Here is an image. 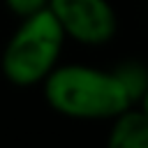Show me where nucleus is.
<instances>
[{
  "label": "nucleus",
  "instance_id": "obj_2",
  "mask_svg": "<svg viewBox=\"0 0 148 148\" xmlns=\"http://www.w3.org/2000/svg\"><path fill=\"white\" fill-rule=\"evenodd\" d=\"M65 32L46 9L21 21L2 51V74L14 86L42 83L56 67L65 46Z\"/></svg>",
  "mask_w": 148,
  "mask_h": 148
},
{
  "label": "nucleus",
  "instance_id": "obj_4",
  "mask_svg": "<svg viewBox=\"0 0 148 148\" xmlns=\"http://www.w3.org/2000/svg\"><path fill=\"white\" fill-rule=\"evenodd\" d=\"M106 148H148V116L136 106L118 113L113 118Z\"/></svg>",
  "mask_w": 148,
  "mask_h": 148
},
{
  "label": "nucleus",
  "instance_id": "obj_1",
  "mask_svg": "<svg viewBox=\"0 0 148 148\" xmlns=\"http://www.w3.org/2000/svg\"><path fill=\"white\" fill-rule=\"evenodd\" d=\"M46 102L62 116L76 120H113L134 99L113 69H97L88 65L56 67L44 81Z\"/></svg>",
  "mask_w": 148,
  "mask_h": 148
},
{
  "label": "nucleus",
  "instance_id": "obj_5",
  "mask_svg": "<svg viewBox=\"0 0 148 148\" xmlns=\"http://www.w3.org/2000/svg\"><path fill=\"white\" fill-rule=\"evenodd\" d=\"M116 72L120 74V79H123V83L127 86L132 99L136 102V97L141 95V90H143L146 83H148V74H146V69L139 67V65H125V67H118Z\"/></svg>",
  "mask_w": 148,
  "mask_h": 148
},
{
  "label": "nucleus",
  "instance_id": "obj_7",
  "mask_svg": "<svg viewBox=\"0 0 148 148\" xmlns=\"http://www.w3.org/2000/svg\"><path fill=\"white\" fill-rule=\"evenodd\" d=\"M134 106H136V109H139L141 113H146V116H148V83H146V88L141 90V95L136 97Z\"/></svg>",
  "mask_w": 148,
  "mask_h": 148
},
{
  "label": "nucleus",
  "instance_id": "obj_6",
  "mask_svg": "<svg viewBox=\"0 0 148 148\" xmlns=\"http://www.w3.org/2000/svg\"><path fill=\"white\" fill-rule=\"evenodd\" d=\"M5 5H7V9L12 14H16L21 18H28V16L46 9L49 7V0H5Z\"/></svg>",
  "mask_w": 148,
  "mask_h": 148
},
{
  "label": "nucleus",
  "instance_id": "obj_3",
  "mask_svg": "<svg viewBox=\"0 0 148 148\" xmlns=\"http://www.w3.org/2000/svg\"><path fill=\"white\" fill-rule=\"evenodd\" d=\"M49 12L62 28L65 37L86 46L106 44L118 28L109 0H49Z\"/></svg>",
  "mask_w": 148,
  "mask_h": 148
}]
</instances>
